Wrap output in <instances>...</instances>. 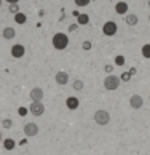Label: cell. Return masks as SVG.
<instances>
[{"mask_svg": "<svg viewBox=\"0 0 150 155\" xmlns=\"http://www.w3.org/2000/svg\"><path fill=\"white\" fill-rule=\"evenodd\" d=\"M106 71H107V72H109V74H110V72H112V71H113V67H112V66H110V64H107V66H106Z\"/></svg>", "mask_w": 150, "mask_h": 155, "instance_id": "83f0119b", "label": "cell"}, {"mask_svg": "<svg viewBox=\"0 0 150 155\" xmlns=\"http://www.w3.org/2000/svg\"><path fill=\"white\" fill-rule=\"evenodd\" d=\"M115 13L117 15H126L128 13V3L126 2H118L115 5Z\"/></svg>", "mask_w": 150, "mask_h": 155, "instance_id": "7c38bea8", "label": "cell"}, {"mask_svg": "<svg viewBox=\"0 0 150 155\" xmlns=\"http://www.w3.org/2000/svg\"><path fill=\"white\" fill-rule=\"evenodd\" d=\"M77 29H78V26H77V24H70V26H69V32H75Z\"/></svg>", "mask_w": 150, "mask_h": 155, "instance_id": "603a6c76", "label": "cell"}, {"mask_svg": "<svg viewBox=\"0 0 150 155\" xmlns=\"http://www.w3.org/2000/svg\"><path fill=\"white\" fill-rule=\"evenodd\" d=\"M66 106H67V109H70V110H75V109H78L80 101L75 96H69L66 99Z\"/></svg>", "mask_w": 150, "mask_h": 155, "instance_id": "30bf717a", "label": "cell"}, {"mask_svg": "<svg viewBox=\"0 0 150 155\" xmlns=\"http://www.w3.org/2000/svg\"><path fill=\"white\" fill-rule=\"evenodd\" d=\"M94 122L99 126H106L109 122H110V114L104 109H99V110L94 112Z\"/></svg>", "mask_w": 150, "mask_h": 155, "instance_id": "3957f363", "label": "cell"}, {"mask_svg": "<svg viewBox=\"0 0 150 155\" xmlns=\"http://www.w3.org/2000/svg\"><path fill=\"white\" fill-rule=\"evenodd\" d=\"M2 139H3V137H2V133H0V141H2Z\"/></svg>", "mask_w": 150, "mask_h": 155, "instance_id": "f546056e", "label": "cell"}, {"mask_svg": "<svg viewBox=\"0 0 150 155\" xmlns=\"http://www.w3.org/2000/svg\"><path fill=\"white\" fill-rule=\"evenodd\" d=\"M115 62H117V64H120V66H122V64H123V62H125V59L122 58V56H118V58H117V59H115Z\"/></svg>", "mask_w": 150, "mask_h": 155, "instance_id": "484cf974", "label": "cell"}, {"mask_svg": "<svg viewBox=\"0 0 150 155\" xmlns=\"http://www.w3.org/2000/svg\"><path fill=\"white\" fill-rule=\"evenodd\" d=\"M31 99L32 101H42L43 99V90L38 88V87L32 88L31 90Z\"/></svg>", "mask_w": 150, "mask_h": 155, "instance_id": "8fae6325", "label": "cell"}, {"mask_svg": "<svg viewBox=\"0 0 150 155\" xmlns=\"http://www.w3.org/2000/svg\"><path fill=\"white\" fill-rule=\"evenodd\" d=\"M24 54H26V48H24V45L16 43V45H13V47H11V56H13V58L19 59V58H22Z\"/></svg>", "mask_w": 150, "mask_h": 155, "instance_id": "8992f818", "label": "cell"}, {"mask_svg": "<svg viewBox=\"0 0 150 155\" xmlns=\"http://www.w3.org/2000/svg\"><path fill=\"white\" fill-rule=\"evenodd\" d=\"M148 19H150V16H148Z\"/></svg>", "mask_w": 150, "mask_h": 155, "instance_id": "1f68e13d", "label": "cell"}, {"mask_svg": "<svg viewBox=\"0 0 150 155\" xmlns=\"http://www.w3.org/2000/svg\"><path fill=\"white\" fill-rule=\"evenodd\" d=\"M15 146H16V142H15L13 139H5V141H3V147L7 149V150H13Z\"/></svg>", "mask_w": 150, "mask_h": 155, "instance_id": "e0dca14e", "label": "cell"}, {"mask_svg": "<svg viewBox=\"0 0 150 155\" xmlns=\"http://www.w3.org/2000/svg\"><path fill=\"white\" fill-rule=\"evenodd\" d=\"M18 112H19V115H22V117H24L26 114H27V109H26V107H21V109H19Z\"/></svg>", "mask_w": 150, "mask_h": 155, "instance_id": "cb8c5ba5", "label": "cell"}, {"mask_svg": "<svg viewBox=\"0 0 150 155\" xmlns=\"http://www.w3.org/2000/svg\"><path fill=\"white\" fill-rule=\"evenodd\" d=\"M72 88L75 91H82L83 90V80H75V82L72 83Z\"/></svg>", "mask_w": 150, "mask_h": 155, "instance_id": "ac0fdd59", "label": "cell"}, {"mask_svg": "<svg viewBox=\"0 0 150 155\" xmlns=\"http://www.w3.org/2000/svg\"><path fill=\"white\" fill-rule=\"evenodd\" d=\"M15 21L18 22V24H24V22L27 21V16L24 13H21V11H18V13L15 15Z\"/></svg>", "mask_w": 150, "mask_h": 155, "instance_id": "2e32d148", "label": "cell"}, {"mask_svg": "<svg viewBox=\"0 0 150 155\" xmlns=\"http://www.w3.org/2000/svg\"><path fill=\"white\" fill-rule=\"evenodd\" d=\"M7 2H8V3H18L19 0H7Z\"/></svg>", "mask_w": 150, "mask_h": 155, "instance_id": "f1b7e54d", "label": "cell"}, {"mask_svg": "<svg viewBox=\"0 0 150 155\" xmlns=\"http://www.w3.org/2000/svg\"><path fill=\"white\" fill-rule=\"evenodd\" d=\"M137 21H139V18H137L136 15H132V13L125 16V22H126L128 26H136V24H137Z\"/></svg>", "mask_w": 150, "mask_h": 155, "instance_id": "4fadbf2b", "label": "cell"}, {"mask_svg": "<svg viewBox=\"0 0 150 155\" xmlns=\"http://www.w3.org/2000/svg\"><path fill=\"white\" fill-rule=\"evenodd\" d=\"M117 31H118V27L113 21H107L106 24L102 26V34L107 35V37H113L115 34H117Z\"/></svg>", "mask_w": 150, "mask_h": 155, "instance_id": "5b68a950", "label": "cell"}, {"mask_svg": "<svg viewBox=\"0 0 150 155\" xmlns=\"http://www.w3.org/2000/svg\"><path fill=\"white\" fill-rule=\"evenodd\" d=\"M120 83H122V78L113 75V74H109L106 77V80H104V88L109 90V91H113V90H118Z\"/></svg>", "mask_w": 150, "mask_h": 155, "instance_id": "7a4b0ae2", "label": "cell"}, {"mask_svg": "<svg viewBox=\"0 0 150 155\" xmlns=\"http://www.w3.org/2000/svg\"><path fill=\"white\" fill-rule=\"evenodd\" d=\"M142 56L147 58V59H150V43H145L142 47Z\"/></svg>", "mask_w": 150, "mask_h": 155, "instance_id": "d6986e66", "label": "cell"}, {"mask_svg": "<svg viewBox=\"0 0 150 155\" xmlns=\"http://www.w3.org/2000/svg\"><path fill=\"white\" fill-rule=\"evenodd\" d=\"M73 2L77 7H86V5L90 3V0H73Z\"/></svg>", "mask_w": 150, "mask_h": 155, "instance_id": "7402d4cb", "label": "cell"}, {"mask_svg": "<svg viewBox=\"0 0 150 155\" xmlns=\"http://www.w3.org/2000/svg\"><path fill=\"white\" fill-rule=\"evenodd\" d=\"M8 10H10V13L16 15V13L19 11V5H18V3H10V5H8Z\"/></svg>", "mask_w": 150, "mask_h": 155, "instance_id": "ffe728a7", "label": "cell"}, {"mask_svg": "<svg viewBox=\"0 0 150 155\" xmlns=\"http://www.w3.org/2000/svg\"><path fill=\"white\" fill-rule=\"evenodd\" d=\"M120 78H122V80H125V82H126V80H129V74H126V72H125V74H123V75L120 77Z\"/></svg>", "mask_w": 150, "mask_h": 155, "instance_id": "4316f807", "label": "cell"}, {"mask_svg": "<svg viewBox=\"0 0 150 155\" xmlns=\"http://www.w3.org/2000/svg\"><path fill=\"white\" fill-rule=\"evenodd\" d=\"M2 126H3V128H5V130H10V128H11V126H13V122H11V120H10V118H5V120H3V122H2Z\"/></svg>", "mask_w": 150, "mask_h": 155, "instance_id": "44dd1931", "label": "cell"}, {"mask_svg": "<svg viewBox=\"0 0 150 155\" xmlns=\"http://www.w3.org/2000/svg\"><path fill=\"white\" fill-rule=\"evenodd\" d=\"M0 7H2V0H0Z\"/></svg>", "mask_w": 150, "mask_h": 155, "instance_id": "4dcf8cb0", "label": "cell"}, {"mask_svg": "<svg viewBox=\"0 0 150 155\" xmlns=\"http://www.w3.org/2000/svg\"><path fill=\"white\" fill-rule=\"evenodd\" d=\"M77 21H78L80 26H85V24H88V22H90V16L86 15V13H80L77 16Z\"/></svg>", "mask_w": 150, "mask_h": 155, "instance_id": "9a60e30c", "label": "cell"}, {"mask_svg": "<svg viewBox=\"0 0 150 155\" xmlns=\"http://www.w3.org/2000/svg\"><path fill=\"white\" fill-rule=\"evenodd\" d=\"M129 106H131L132 109H141V107L144 106L142 96H139V94H132L131 99H129Z\"/></svg>", "mask_w": 150, "mask_h": 155, "instance_id": "ba28073f", "label": "cell"}, {"mask_svg": "<svg viewBox=\"0 0 150 155\" xmlns=\"http://www.w3.org/2000/svg\"><path fill=\"white\" fill-rule=\"evenodd\" d=\"M15 35H16V31L13 29V27H5L3 29V38L11 40V38H15Z\"/></svg>", "mask_w": 150, "mask_h": 155, "instance_id": "5bb4252c", "label": "cell"}, {"mask_svg": "<svg viewBox=\"0 0 150 155\" xmlns=\"http://www.w3.org/2000/svg\"><path fill=\"white\" fill-rule=\"evenodd\" d=\"M24 134L27 136V137H32V136H37L38 134V126H37V123H26L24 125Z\"/></svg>", "mask_w": 150, "mask_h": 155, "instance_id": "52a82bcc", "label": "cell"}, {"mask_svg": "<svg viewBox=\"0 0 150 155\" xmlns=\"http://www.w3.org/2000/svg\"><path fill=\"white\" fill-rule=\"evenodd\" d=\"M54 80H56V83H57V85H67V83H69V74L59 71V72L56 74Z\"/></svg>", "mask_w": 150, "mask_h": 155, "instance_id": "9c48e42d", "label": "cell"}, {"mask_svg": "<svg viewBox=\"0 0 150 155\" xmlns=\"http://www.w3.org/2000/svg\"><path fill=\"white\" fill-rule=\"evenodd\" d=\"M29 110H31L32 115L40 117V115H43V112H45V106H43L42 101H32V104H31V107H29Z\"/></svg>", "mask_w": 150, "mask_h": 155, "instance_id": "277c9868", "label": "cell"}, {"mask_svg": "<svg viewBox=\"0 0 150 155\" xmlns=\"http://www.w3.org/2000/svg\"><path fill=\"white\" fill-rule=\"evenodd\" d=\"M91 48V42H88V40H86V42L83 43V50H90Z\"/></svg>", "mask_w": 150, "mask_h": 155, "instance_id": "d4e9b609", "label": "cell"}, {"mask_svg": "<svg viewBox=\"0 0 150 155\" xmlns=\"http://www.w3.org/2000/svg\"><path fill=\"white\" fill-rule=\"evenodd\" d=\"M51 42H53V47L56 50L62 51V50H66L67 45H69V37H67V34L57 32V34H54V35H53V40H51Z\"/></svg>", "mask_w": 150, "mask_h": 155, "instance_id": "6da1fadb", "label": "cell"}]
</instances>
